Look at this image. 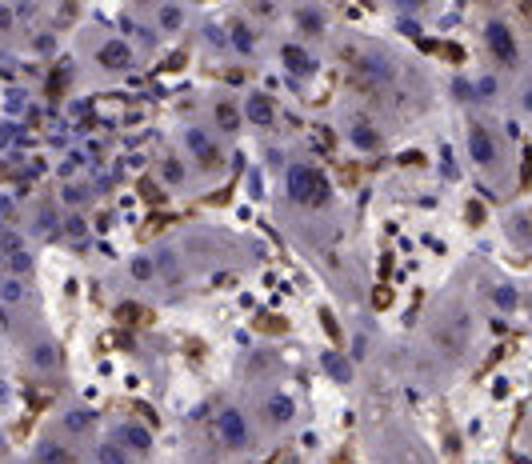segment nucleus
I'll return each instance as SVG.
<instances>
[{"mask_svg":"<svg viewBox=\"0 0 532 464\" xmlns=\"http://www.w3.org/2000/svg\"><path fill=\"white\" fill-rule=\"evenodd\" d=\"M284 188L296 204H324L328 200V180L312 164H292L288 176H284Z\"/></svg>","mask_w":532,"mask_h":464,"instance_id":"1","label":"nucleus"},{"mask_svg":"<svg viewBox=\"0 0 532 464\" xmlns=\"http://www.w3.org/2000/svg\"><path fill=\"white\" fill-rule=\"evenodd\" d=\"M484 44L492 48V56H496L500 64H512V60H516V40H512V32H508L504 20H488V28H484Z\"/></svg>","mask_w":532,"mask_h":464,"instance_id":"2","label":"nucleus"},{"mask_svg":"<svg viewBox=\"0 0 532 464\" xmlns=\"http://www.w3.org/2000/svg\"><path fill=\"white\" fill-rule=\"evenodd\" d=\"M216 432H220L224 448H244V444H248V420H244L236 408H224V412L216 416Z\"/></svg>","mask_w":532,"mask_h":464,"instance_id":"3","label":"nucleus"},{"mask_svg":"<svg viewBox=\"0 0 532 464\" xmlns=\"http://www.w3.org/2000/svg\"><path fill=\"white\" fill-rule=\"evenodd\" d=\"M468 156H472L480 168H492V164H496V140H492L488 128L476 124V128L468 132Z\"/></svg>","mask_w":532,"mask_h":464,"instance_id":"4","label":"nucleus"},{"mask_svg":"<svg viewBox=\"0 0 532 464\" xmlns=\"http://www.w3.org/2000/svg\"><path fill=\"white\" fill-rule=\"evenodd\" d=\"M96 60H100L104 68H128V60H132V52H128V40H120V36L104 40V44H100V52H96Z\"/></svg>","mask_w":532,"mask_h":464,"instance_id":"5","label":"nucleus"},{"mask_svg":"<svg viewBox=\"0 0 532 464\" xmlns=\"http://www.w3.org/2000/svg\"><path fill=\"white\" fill-rule=\"evenodd\" d=\"M120 440H124V448H132V452H148L152 448V436H148V428L144 424H120Z\"/></svg>","mask_w":532,"mask_h":464,"instance_id":"6","label":"nucleus"},{"mask_svg":"<svg viewBox=\"0 0 532 464\" xmlns=\"http://www.w3.org/2000/svg\"><path fill=\"white\" fill-rule=\"evenodd\" d=\"M244 112H248V120H256V124H272V104H268V96H248Z\"/></svg>","mask_w":532,"mask_h":464,"instance_id":"7","label":"nucleus"},{"mask_svg":"<svg viewBox=\"0 0 532 464\" xmlns=\"http://www.w3.org/2000/svg\"><path fill=\"white\" fill-rule=\"evenodd\" d=\"M264 412H268L272 424H284V420H292V400H288V396H268Z\"/></svg>","mask_w":532,"mask_h":464,"instance_id":"8","label":"nucleus"},{"mask_svg":"<svg viewBox=\"0 0 532 464\" xmlns=\"http://www.w3.org/2000/svg\"><path fill=\"white\" fill-rule=\"evenodd\" d=\"M284 64L292 72H312V60H308V52L300 44H284Z\"/></svg>","mask_w":532,"mask_h":464,"instance_id":"9","label":"nucleus"},{"mask_svg":"<svg viewBox=\"0 0 532 464\" xmlns=\"http://www.w3.org/2000/svg\"><path fill=\"white\" fill-rule=\"evenodd\" d=\"M96 464H128V452L120 444H100L96 448Z\"/></svg>","mask_w":532,"mask_h":464,"instance_id":"10","label":"nucleus"},{"mask_svg":"<svg viewBox=\"0 0 532 464\" xmlns=\"http://www.w3.org/2000/svg\"><path fill=\"white\" fill-rule=\"evenodd\" d=\"M188 148H192L200 160H212V144H208V136H204V132H196V128L188 132Z\"/></svg>","mask_w":532,"mask_h":464,"instance_id":"11","label":"nucleus"},{"mask_svg":"<svg viewBox=\"0 0 532 464\" xmlns=\"http://www.w3.org/2000/svg\"><path fill=\"white\" fill-rule=\"evenodd\" d=\"M32 364L36 368H56V348L52 344H36L32 348Z\"/></svg>","mask_w":532,"mask_h":464,"instance_id":"12","label":"nucleus"},{"mask_svg":"<svg viewBox=\"0 0 532 464\" xmlns=\"http://www.w3.org/2000/svg\"><path fill=\"white\" fill-rule=\"evenodd\" d=\"M492 300H496L500 308H516V300H520V296H516V288H512V284H496Z\"/></svg>","mask_w":532,"mask_h":464,"instance_id":"13","label":"nucleus"},{"mask_svg":"<svg viewBox=\"0 0 532 464\" xmlns=\"http://www.w3.org/2000/svg\"><path fill=\"white\" fill-rule=\"evenodd\" d=\"M88 420H92V412H84V408H72V412L64 416V424H68L72 432H84V428H88Z\"/></svg>","mask_w":532,"mask_h":464,"instance_id":"14","label":"nucleus"},{"mask_svg":"<svg viewBox=\"0 0 532 464\" xmlns=\"http://www.w3.org/2000/svg\"><path fill=\"white\" fill-rule=\"evenodd\" d=\"M232 44H236L240 52H252V32H248L244 24H232Z\"/></svg>","mask_w":532,"mask_h":464,"instance_id":"15","label":"nucleus"},{"mask_svg":"<svg viewBox=\"0 0 532 464\" xmlns=\"http://www.w3.org/2000/svg\"><path fill=\"white\" fill-rule=\"evenodd\" d=\"M352 140H356L360 148H376V144H380V140L372 136V128H368V124H356V128H352Z\"/></svg>","mask_w":532,"mask_h":464,"instance_id":"16","label":"nucleus"},{"mask_svg":"<svg viewBox=\"0 0 532 464\" xmlns=\"http://www.w3.org/2000/svg\"><path fill=\"white\" fill-rule=\"evenodd\" d=\"M216 120H220V128H228V132H232L240 116H236V108H232V104H220V108H216Z\"/></svg>","mask_w":532,"mask_h":464,"instance_id":"17","label":"nucleus"},{"mask_svg":"<svg viewBox=\"0 0 532 464\" xmlns=\"http://www.w3.org/2000/svg\"><path fill=\"white\" fill-rule=\"evenodd\" d=\"M324 368H328V372H332V376H340V380H344V376H348V364H344V360H340V356H336V352H324Z\"/></svg>","mask_w":532,"mask_h":464,"instance_id":"18","label":"nucleus"},{"mask_svg":"<svg viewBox=\"0 0 532 464\" xmlns=\"http://www.w3.org/2000/svg\"><path fill=\"white\" fill-rule=\"evenodd\" d=\"M8 268H12V272H28V268H32V256H28V252H12V256H8Z\"/></svg>","mask_w":532,"mask_h":464,"instance_id":"19","label":"nucleus"},{"mask_svg":"<svg viewBox=\"0 0 532 464\" xmlns=\"http://www.w3.org/2000/svg\"><path fill=\"white\" fill-rule=\"evenodd\" d=\"M40 460H44V464H64V452H60L56 444H40Z\"/></svg>","mask_w":532,"mask_h":464,"instance_id":"20","label":"nucleus"},{"mask_svg":"<svg viewBox=\"0 0 532 464\" xmlns=\"http://www.w3.org/2000/svg\"><path fill=\"white\" fill-rule=\"evenodd\" d=\"M0 296H4V300H20V296H24L20 280H4V284H0Z\"/></svg>","mask_w":532,"mask_h":464,"instance_id":"21","label":"nucleus"},{"mask_svg":"<svg viewBox=\"0 0 532 464\" xmlns=\"http://www.w3.org/2000/svg\"><path fill=\"white\" fill-rule=\"evenodd\" d=\"M160 24H164V28H176V24H180V8H164V12H160Z\"/></svg>","mask_w":532,"mask_h":464,"instance_id":"22","label":"nucleus"},{"mask_svg":"<svg viewBox=\"0 0 532 464\" xmlns=\"http://www.w3.org/2000/svg\"><path fill=\"white\" fill-rule=\"evenodd\" d=\"M492 92H496V80L492 76H480L476 80V96H492Z\"/></svg>","mask_w":532,"mask_h":464,"instance_id":"23","label":"nucleus"},{"mask_svg":"<svg viewBox=\"0 0 532 464\" xmlns=\"http://www.w3.org/2000/svg\"><path fill=\"white\" fill-rule=\"evenodd\" d=\"M300 24H304V28H320V24H324V16H316V12H308V8H304V12H300Z\"/></svg>","mask_w":532,"mask_h":464,"instance_id":"24","label":"nucleus"},{"mask_svg":"<svg viewBox=\"0 0 532 464\" xmlns=\"http://www.w3.org/2000/svg\"><path fill=\"white\" fill-rule=\"evenodd\" d=\"M132 276H140V280H148V276H152V264H148V260L140 256V260L132 264Z\"/></svg>","mask_w":532,"mask_h":464,"instance_id":"25","label":"nucleus"},{"mask_svg":"<svg viewBox=\"0 0 532 464\" xmlns=\"http://www.w3.org/2000/svg\"><path fill=\"white\" fill-rule=\"evenodd\" d=\"M164 176H168V180H172V184H176V180H180V176H184V172H180V164H176V160H168V164H164Z\"/></svg>","mask_w":532,"mask_h":464,"instance_id":"26","label":"nucleus"},{"mask_svg":"<svg viewBox=\"0 0 532 464\" xmlns=\"http://www.w3.org/2000/svg\"><path fill=\"white\" fill-rule=\"evenodd\" d=\"M64 200H68V204H80V200H84V192H80V188H64Z\"/></svg>","mask_w":532,"mask_h":464,"instance_id":"27","label":"nucleus"},{"mask_svg":"<svg viewBox=\"0 0 532 464\" xmlns=\"http://www.w3.org/2000/svg\"><path fill=\"white\" fill-rule=\"evenodd\" d=\"M524 108H528V112H532V88H528V92H524Z\"/></svg>","mask_w":532,"mask_h":464,"instance_id":"28","label":"nucleus"}]
</instances>
